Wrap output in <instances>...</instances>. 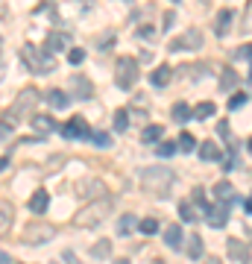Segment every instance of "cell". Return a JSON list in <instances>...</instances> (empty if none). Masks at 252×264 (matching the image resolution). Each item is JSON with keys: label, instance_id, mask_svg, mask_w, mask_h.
<instances>
[{"label": "cell", "instance_id": "cell-9", "mask_svg": "<svg viewBox=\"0 0 252 264\" xmlns=\"http://www.w3.org/2000/svg\"><path fill=\"white\" fill-rule=\"evenodd\" d=\"M35 100H38V94H35V88H23L21 94H18V100H15V106H12V112L21 118L23 112H29L32 106H35Z\"/></svg>", "mask_w": 252, "mask_h": 264}, {"label": "cell", "instance_id": "cell-34", "mask_svg": "<svg viewBox=\"0 0 252 264\" xmlns=\"http://www.w3.org/2000/svg\"><path fill=\"white\" fill-rule=\"evenodd\" d=\"M132 229H135V217H132V215H123L120 223H117V232H120V235H129Z\"/></svg>", "mask_w": 252, "mask_h": 264}, {"label": "cell", "instance_id": "cell-42", "mask_svg": "<svg viewBox=\"0 0 252 264\" xmlns=\"http://www.w3.org/2000/svg\"><path fill=\"white\" fill-rule=\"evenodd\" d=\"M247 212H252V197L247 200Z\"/></svg>", "mask_w": 252, "mask_h": 264}, {"label": "cell", "instance_id": "cell-45", "mask_svg": "<svg viewBox=\"0 0 252 264\" xmlns=\"http://www.w3.org/2000/svg\"><path fill=\"white\" fill-rule=\"evenodd\" d=\"M247 264H250V262H247Z\"/></svg>", "mask_w": 252, "mask_h": 264}, {"label": "cell", "instance_id": "cell-20", "mask_svg": "<svg viewBox=\"0 0 252 264\" xmlns=\"http://www.w3.org/2000/svg\"><path fill=\"white\" fill-rule=\"evenodd\" d=\"M200 159H203V162H217V159H220V147H217L214 141H206V144L200 147Z\"/></svg>", "mask_w": 252, "mask_h": 264}, {"label": "cell", "instance_id": "cell-38", "mask_svg": "<svg viewBox=\"0 0 252 264\" xmlns=\"http://www.w3.org/2000/svg\"><path fill=\"white\" fill-rule=\"evenodd\" d=\"M194 200H197V203H203V200H206V197H203V188H194Z\"/></svg>", "mask_w": 252, "mask_h": 264}, {"label": "cell", "instance_id": "cell-37", "mask_svg": "<svg viewBox=\"0 0 252 264\" xmlns=\"http://www.w3.org/2000/svg\"><path fill=\"white\" fill-rule=\"evenodd\" d=\"M82 59H85V53H82V50H76V47H73V50L68 53V62H70V65H79Z\"/></svg>", "mask_w": 252, "mask_h": 264}, {"label": "cell", "instance_id": "cell-17", "mask_svg": "<svg viewBox=\"0 0 252 264\" xmlns=\"http://www.w3.org/2000/svg\"><path fill=\"white\" fill-rule=\"evenodd\" d=\"M170 76H173V71H170L167 65H161V68H156V73L150 76V82H153L156 88H164V85L170 82Z\"/></svg>", "mask_w": 252, "mask_h": 264}, {"label": "cell", "instance_id": "cell-35", "mask_svg": "<svg viewBox=\"0 0 252 264\" xmlns=\"http://www.w3.org/2000/svg\"><path fill=\"white\" fill-rule=\"evenodd\" d=\"M91 141H94V144H97L100 150H106V147H112V138H109L106 132H94V135H91Z\"/></svg>", "mask_w": 252, "mask_h": 264}, {"label": "cell", "instance_id": "cell-5", "mask_svg": "<svg viewBox=\"0 0 252 264\" xmlns=\"http://www.w3.org/2000/svg\"><path fill=\"white\" fill-rule=\"evenodd\" d=\"M200 44H203V32H200V29H185L176 41H170V50H173V53H182V50L200 47Z\"/></svg>", "mask_w": 252, "mask_h": 264}, {"label": "cell", "instance_id": "cell-44", "mask_svg": "<svg viewBox=\"0 0 252 264\" xmlns=\"http://www.w3.org/2000/svg\"><path fill=\"white\" fill-rule=\"evenodd\" d=\"M208 264H220V262H217V259H214V262H208Z\"/></svg>", "mask_w": 252, "mask_h": 264}, {"label": "cell", "instance_id": "cell-36", "mask_svg": "<svg viewBox=\"0 0 252 264\" xmlns=\"http://www.w3.org/2000/svg\"><path fill=\"white\" fill-rule=\"evenodd\" d=\"M244 103H247V94H244V91H238V94L229 100V109H241Z\"/></svg>", "mask_w": 252, "mask_h": 264}, {"label": "cell", "instance_id": "cell-15", "mask_svg": "<svg viewBox=\"0 0 252 264\" xmlns=\"http://www.w3.org/2000/svg\"><path fill=\"white\" fill-rule=\"evenodd\" d=\"M164 244H167L170 250H179V247H182V229H179L176 223H170V226L164 229Z\"/></svg>", "mask_w": 252, "mask_h": 264}, {"label": "cell", "instance_id": "cell-27", "mask_svg": "<svg viewBox=\"0 0 252 264\" xmlns=\"http://www.w3.org/2000/svg\"><path fill=\"white\" fill-rule=\"evenodd\" d=\"M235 82H238V73H235L232 68H223V76H220V88H223V91H229V88H235Z\"/></svg>", "mask_w": 252, "mask_h": 264}, {"label": "cell", "instance_id": "cell-40", "mask_svg": "<svg viewBox=\"0 0 252 264\" xmlns=\"http://www.w3.org/2000/svg\"><path fill=\"white\" fill-rule=\"evenodd\" d=\"M6 135H9V129H6V126H0V138H6Z\"/></svg>", "mask_w": 252, "mask_h": 264}, {"label": "cell", "instance_id": "cell-33", "mask_svg": "<svg viewBox=\"0 0 252 264\" xmlns=\"http://www.w3.org/2000/svg\"><path fill=\"white\" fill-rule=\"evenodd\" d=\"M138 229H141L144 235H156V232H159V220H156V217H144V220L138 223Z\"/></svg>", "mask_w": 252, "mask_h": 264}, {"label": "cell", "instance_id": "cell-11", "mask_svg": "<svg viewBox=\"0 0 252 264\" xmlns=\"http://www.w3.org/2000/svg\"><path fill=\"white\" fill-rule=\"evenodd\" d=\"M70 91H73L76 100H88V97H91V82H88L85 76L73 73V76H70Z\"/></svg>", "mask_w": 252, "mask_h": 264}, {"label": "cell", "instance_id": "cell-3", "mask_svg": "<svg viewBox=\"0 0 252 264\" xmlns=\"http://www.w3.org/2000/svg\"><path fill=\"white\" fill-rule=\"evenodd\" d=\"M115 82H117L120 88H132V85L138 82V62L129 59V56H123V59L117 62V76H115Z\"/></svg>", "mask_w": 252, "mask_h": 264}, {"label": "cell", "instance_id": "cell-13", "mask_svg": "<svg viewBox=\"0 0 252 264\" xmlns=\"http://www.w3.org/2000/svg\"><path fill=\"white\" fill-rule=\"evenodd\" d=\"M29 123H32V129H35V132H41V135H47V132H53V129H56V120H53L50 115H35Z\"/></svg>", "mask_w": 252, "mask_h": 264}, {"label": "cell", "instance_id": "cell-2", "mask_svg": "<svg viewBox=\"0 0 252 264\" xmlns=\"http://www.w3.org/2000/svg\"><path fill=\"white\" fill-rule=\"evenodd\" d=\"M141 182H144L147 191L164 194L167 185L173 182V173H170V168H144V170H141Z\"/></svg>", "mask_w": 252, "mask_h": 264}, {"label": "cell", "instance_id": "cell-29", "mask_svg": "<svg viewBox=\"0 0 252 264\" xmlns=\"http://www.w3.org/2000/svg\"><path fill=\"white\" fill-rule=\"evenodd\" d=\"M179 217H182L185 223H194V220H197V215H194V206H191L188 200H182V203H179Z\"/></svg>", "mask_w": 252, "mask_h": 264}, {"label": "cell", "instance_id": "cell-21", "mask_svg": "<svg viewBox=\"0 0 252 264\" xmlns=\"http://www.w3.org/2000/svg\"><path fill=\"white\" fill-rule=\"evenodd\" d=\"M47 103H50L53 109H68V103H70V100H68V94H65V91L53 88V91L47 94Z\"/></svg>", "mask_w": 252, "mask_h": 264}, {"label": "cell", "instance_id": "cell-41", "mask_svg": "<svg viewBox=\"0 0 252 264\" xmlns=\"http://www.w3.org/2000/svg\"><path fill=\"white\" fill-rule=\"evenodd\" d=\"M6 165H9V162H6V156H3V159H0V170H3V168H6Z\"/></svg>", "mask_w": 252, "mask_h": 264}, {"label": "cell", "instance_id": "cell-22", "mask_svg": "<svg viewBox=\"0 0 252 264\" xmlns=\"http://www.w3.org/2000/svg\"><path fill=\"white\" fill-rule=\"evenodd\" d=\"M188 256H191V262H197V259H203V238L200 235H191L188 238Z\"/></svg>", "mask_w": 252, "mask_h": 264}, {"label": "cell", "instance_id": "cell-18", "mask_svg": "<svg viewBox=\"0 0 252 264\" xmlns=\"http://www.w3.org/2000/svg\"><path fill=\"white\" fill-rule=\"evenodd\" d=\"M229 223V215H226V209H208V226H214V229H223Z\"/></svg>", "mask_w": 252, "mask_h": 264}, {"label": "cell", "instance_id": "cell-7", "mask_svg": "<svg viewBox=\"0 0 252 264\" xmlns=\"http://www.w3.org/2000/svg\"><path fill=\"white\" fill-rule=\"evenodd\" d=\"M23 238H26L29 244H41V241L53 238V226H47V223H29V226L23 229Z\"/></svg>", "mask_w": 252, "mask_h": 264}, {"label": "cell", "instance_id": "cell-28", "mask_svg": "<svg viewBox=\"0 0 252 264\" xmlns=\"http://www.w3.org/2000/svg\"><path fill=\"white\" fill-rule=\"evenodd\" d=\"M179 150H182V153H191V150H197V138H194L191 132H182V135H179Z\"/></svg>", "mask_w": 252, "mask_h": 264}, {"label": "cell", "instance_id": "cell-10", "mask_svg": "<svg viewBox=\"0 0 252 264\" xmlns=\"http://www.w3.org/2000/svg\"><path fill=\"white\" fill-rule=\"evenodd\" d=\"M103 191L106 188H103L100 179H82V182H76V194L79 197H106Z\"/></svg>", "mask_w": 252, "mask_h": 264}, {"label": "cell", "instance_id": "cell-14", "mask_svg": "<svg viewBox=\"0 0 252 264\" xmlns=\"http://www.w3.org/2000/svg\"><path fill=\"white\" fill-rule=\"evenodd\" d=\"M214 200H220V203H226V206H229V203H235V188H232L226 179H223V182H217V185H214Z\"/></svg>", "mask_w": 252, "mask_h": 264}, {"label": "cell", "instance_id": "cell-43", "mask_svg": "<svg viewBox=\"0 0 252 264\" xmlns=\"http://www.w3.org/2000/svg\"><path fill=\"white\" fill-rule=\"evenodd\" d=\"M115 264H129V262H126V259H120V262H115Z\"/></svg>", "mask_w": 252, "mask_h": 264}, {"label": "cell", "instance_id": "cell-32", "mask_svg": "<svg viewBox=\"0 0 252 264\" xmlns=\"http://www.w3.org/2000/svg\"><path fill=\"white\" fill-rule=\"evenodd\" d=\"M176 150H179V144H173V141H161V144L156 147V153H159L161 159H170V156H173Z\"/></svg>", "mask_w": 252, "mask_h": 264}, {"label": "cell", "instance_id": "cell-16", "mask_svg": "<svg viewBox=\"0 0 252 264\" xmlns=\"http://www.w3.org/2000/svg\"><path fill=\"white\" fill-rule=\"evenodd\" d=\"M229 256H232V259H235V262H250V250H247V244H241V241H235V238H232V241H229Z\"/></svg>", "mask_w": 252, "mask_h": 264}, {"label": "cell", "instance_id": "cell-26", "mask_svg": "<svg viewBox=\"0 0 252 264\" xmlns=\"http://www.w3.org/2000/svg\"><path fill=\"white\" fill-rule=\"evenodd\" d=\"M232 15H235L232 9H223V12L217 15V35H226V32H229V21H232Z\"/></svg>", "mask_w": 252, "mask_h": 264}, {"label": "cell", "instance_id": "cell-12", "mask_svg": "<svg viewBox=\"0 0 252 264\" xmlns=\"http://www.w3.org/2000/svg\"><path fill=\"white\" fill-rule=\"evenodd\" d=\"M47 206H50V194H47V191H35V194L29 197V212H32V215H44Z\"/></svg>", "mask_w": 252, "mask_h": 264}, {"label": "cell", "instance_id": "cell-30", "mask_svg": "<svg viewBox=\"0 0 252 264\" xmlns=\"http://www.w3.org/2000/svg\"><path fill=\"white\" fill-rule=\"evenodd\" d=\"M9 226H12V206L3 203V206H0V232H6Z\"/></svg>", "mask_w": 252, "mask_h": 264}, {"label": "cell", "instance_id": "cell-8", "mask_svg": "<svg viewBox=\"0 0 252 264\" xmlns=\"http://www.w3.org/2000/svg\"><path fill=\"white\" fill-rule=\"evenodd\" d=\"M68 47H70V35L68 32H50L44 38V53L47 56H53L56 50H68Z\"/></svg>", "mask_w": 252, "mask_h": 264}, {"label": "cell", "instance_id": "cell-39", "mask_svg": "<svg viewBox=\"0 0 252 264\" xmlns=\"http://www.w3.org/2000/svg\"><path fill=\"white\" fill-rule=\"evenodd\" d=\"M65 262H68V264H73V262H76V259H73V253H65Z\"/></svg>", "mask_w": 252, "mask_h": 264}, {"label": "cell", "instance_id": "cell-24", "mask_svg": "<svg viewBox=\"0 0 252 264\" xmlns=\"http://www.w3.org/2000/svg\"><path fill=\"white\" fill-rule=\"evenodd\" d=\"M214 112H217V106H214V103H208V100H206V103H200V106H197V109H194V120H206V118H211V115H214Z\"/></svg>", "mask_w": 252, "mask_h": 264}, {"label": "cell", "instance_id": "cell-6", "mask_svg": "<svg viewBox=\"0 0 252 264\" xmlns=\"http://www.w3.org/2000/svg\"><path fill=\"white\" fill-rule=\"evenodd\" d=\"M62 135L68 141H79V138H88V123L85 118H70L65 126H62Z\"/></svg>", "mask_w": 252, "mask_h": 264}, {"label": "cell", "instance_id": "cell-1", "mask_svg": "<svg viewBox=\"0 0 252 264\" xmlns=\"http://www.w3.org/2000/svg\"><path fill=\"white\" fill-rule=\"evenodd\" d=\"M112 206H115V203H112V197H100L97 203L85 206V209L73 217V223H76V226H94V223H100V220L112 212Z\"/></svg>", "mask_w": 252, "mask_h": 264}, {"label": "cell", "instance_id": "cell-23", "mask_svg": "<svg viewBox=\"0 0 252 264\" xmlns=\"http://www.w3.org/2000/svg\"><path fill=\"white\" fill-rule=\"evenodd\" d=\"M91 256H94L97 262H100V259H109V256H112V241H109V238L97 241V244L91 247Z\"/></svg>", "mask_w": 252, "mask_h": 264}, {"label": "cell", "instance_id": "cell-19", "mask_svg": "<svg viewBox=\"0 0 252 264\" xmlns=\"http://www.w3.org/2000/svg\"><path fill=\"white\" fill-rule=\"evenodd\" d=\"M161 135H164V126L153 123V126H147V129L141 132V141H144V144H156V141H161Z\"/></svg>", "mask_w": 252, "mask_h": 264}, {"label": "cell", "instance_id": "cell-31", "mask_svg": "<svg viewBox=\"0 0 252 264\" xmlns=\"http://www.w3.org/2000/svg\"><path fill=\"white\" fill-rule=\"evenodd\" d=\"M126 126H129V112H126V109H117V112H115V129L123 132Z\"/></svg>", "mask_w": 252, "mask_h": 264}, {"label": "cell", "instance_id": "cell-25", "mask_svg": "<svg viewBox=\"0 0 252 264\" xmlns=\"http://www.w3.org/2000/svg\"><path fill=\"white\" fill-rule=\"evenodd\" d=\"M191 118H194V112L188 109V103H176V106H173V120H176V123H185V120H191Z\"/></svg>", "mask_w": 252, "mask_h": 264}, {"label": "cell", "instance_id": "cell-4", "mask_svg": "<svg viewBox=\"0 0 252 264\" xmlns=\"http://www.w3.org/2000/svg\"><path fill=\"white\" fill-rule=\"evenodd\" d=\"M21 59H23V62H29V65L35 68V71H47V68L53 71V56H47V53L41 56V53H38V50H35L32 44H26V47L21 50Z\"/></svg>", "mask_w": 252, "mask_h": 264}]
</instances>
